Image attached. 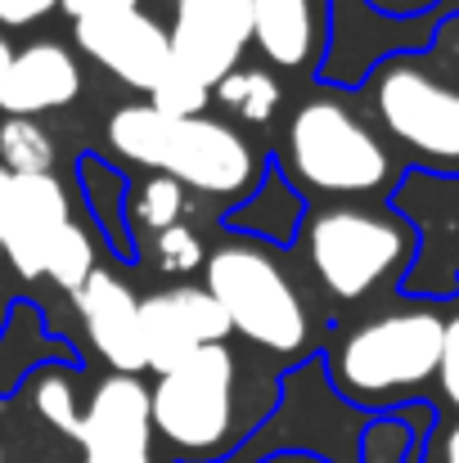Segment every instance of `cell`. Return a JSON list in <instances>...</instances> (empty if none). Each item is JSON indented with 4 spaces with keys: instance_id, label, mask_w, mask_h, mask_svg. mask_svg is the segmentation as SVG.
Segmentation results:
<instances>
[{
    "instance_id": "4dcf8cb0",
    "label": "cell",
    "mask_w": 459,
    "mask_h": 463,
    "mask_svg": "<svg viewBox=\"0 0 459 463\" xmlns=\"http://www.w3.org/2000/svg\"><path fill=\"white\" fill-rule=\"evenodd\" d=\"M271 463H320V459H306V455H280V459H271Z\"/></svg>"
},
{
    "instance_id": "30bf717a",
    "label": "cell",
    "mask_w": 459,
    "mask_h": 463,
    "mask_svg": "<svg viewBox=\"0 0 459 463\" xmlns=\"http://www.w3.org/2000/svg\"><path fill=\"white\" fill-rule=\"evenodd\" d=\"M86 463H153V423H149V392L140 378L113 373L95 387L77 437Z\"/></svg>"
},
{
    "instance_id": "cb8c5ba5",
    "label": "cell",
    "mask_w": 459,
    "mask_h": 463,
    "mask_svg": "<svg viewBox=\"0 0 459 463\" xmlns=\"http://www.w3.org/2000/svg\"><path fill=\"white\" fill-rule=\"evenodd\" d=\"M406 428H397V423H383V428H374L369 432V446H365V463H401L406 459Z\"/></svg>"
},
{
    "instance_id": "e0dca14e",
    "label": "cell",
    "mask_w": 459,
    "mask_h": 463,
    "mask_svg": "<svg viewBox=\"0 0 459 463\" xmlns=\"http://www.w3.org/2000/svg\"><path fill=\"white\" fill-rule=\"evenodd\" d=\"M0 162L9 175H50L54 140L32 118H9L0 122Z\"/></svg>"
},
{
    "instance_id": "2e32d148",
    "label": "cell",
    "mask_w": 459,
    "mask_h": 463,
    "mask_svg": "<svg viewBox=\"0 0 459 463\" xmlns=\"http://www.w3.org/2000/svg\"><path fill=\"white\" fill-rule=\"evenodd\" d=\"M216 99L239 118V122H271L275 109H280V81L266 72V68H234L230 77L216 81Z\"/></svg>"
},
{
    "instance_id": "4316f807",
    "label": "cell",
    "mask_w": 459,
    "mask_h": 463,
    "mask_svg": "<svg viewBox=\"0 0 459 463\" xmlns=\"http://www.w3.org/2000/svg\"><path fill=\"white\" fill-rule=\"evenodd\" d=\"M428 463H459V423L437 432V441H433V450H428Z\"/></svg>"
},
{
    "instance_id": "ffe728a7",
    "label": "cell",
    "mask_w": 459,
    "mask_h": 463,
    "mask_svg": "<svg viewBox=\"0 0 459 463\" xmlns=\"http://www.w3.org/2000/svg\"><path fill=\"white\" fill-rule=\"evenodd\" d=\"M207 99H212V90L176 63H167V72L149 90V109H158L162 118H198L207 109Z\"/></svg>"
},
{
    "instance_id": "3957f363",
    "label": "cell",
    "mask_w": 459,
    "mask_h": 463,
    "mask_svg": "<svg viewBox=\"0 0 459 463\" xmlns=\"http://www.w3.org/2000/svg\"><path fill=\"white\" fill-rule=\"evenodd\" d=\"M239 419V364L225 342L203 346L171 373H158L149 392L153 432L180 455H216L234 441Z\"/></svg>"
},
{
    "instance_id": "52a82bcc",
    "label": "cell",
    "mask_w": 459,
    "mask_h": 463,
    "mask_svg": "<svg viewBox=\"0 0 459 463\" xmlns=\"http://www.w3.org/2000/svg\"><path fill=\"white\" fill-rule=\"evenodd\" d=\"M374 113L383 131L424 162L459 166V81L419 63L392 59L374 72Z\"/></svg>"
},
{
    "instance_id": "9a60e30c",
    "label": "cell",
    "mask_w": 459,
    "mask_h": 463,
    "mask_svg": "<svg viewBox=\"0 0 459 463\" xmlns=\"http://www.w3.org/2000/svg\"><path fill=\"white\" fill-rule=\"evenodd\" d=\"M253 9V41L280 68H306L320 50L324 9L320 0H248Z\"/></svg>"
},
{
    "instance_id": "9c48e42d",
    "label": "cell",
    "mask_w": 459,
    "mask_h": 463,
    "mask_svg": "<svg viewBox=\"0 0 459 463\" xmlns=\"http://www.w3.org/2000/svg\"><path fill=\"white\" fill-rule=\"evenodd\" d=\"M140 337H145V369L171 373L203 346H216L230 337L225 310L212 302L207 288H162L140 302Z\"/></svg>"
},
{
    "instance_id": "6da1fadb",
    "label": "cell",
    "mask_w": 459,
    "mask_h": 463,
    "mask_svg": "<svg viewBox=\"0 0 459 463\" xmlns=\"http://www.w3.org/2000/svg\"><path fill=\"white\" fill-rule=\"evenodd\" d=\"M109 145L198 194H239L257 180V154L216 118H162L149 104H127L109 122Z\"/></svg>"
},
{
    "instance_id": "5bb4252c",
    "label": "cell",
    "mask_w": 459,
    "mask_h": 463,
    "mask_svg": "<svg viewBox=\"0 0 459 463\" xmlns=\"http://www.w3.org/2000/svg\"><path fill=\"white\" fill-rule=\"evenodd\" d=\"M81 95V68L68 45L36 41L14 54L5 81H0V109L9 118H36L50 109H63Z\"/></svg>"
},
{
    "instance_id": "7a4b0ae2",
    "label": "cell",
    "mask_w": 459,
    "mask_h": 463,
    "mask_svg": "<svg viewBox=\"0 0 459 463\" xmlns=\"http://www.w3.org/2000/svg\"><path fill=\"white\" fill-rule=\"evenodd\" d=\"M442 333L446 319L437 310H387L342 337V346L333 351V383L351 401H387L410 387H424L437 373Z\"/></svg>"
},
{
    "instance_id": "7c38bea8",
    "label": "cell",
    "mask_w": 459,
    "mask_h": 463,
    "mask_svg": "<svg viewBox=\"0 0 459 463\" xmlns=\"http://www.w3.org/2000/svg\"><path fill=\"white\" fill-rule=\"evenodd\" d=\"M77 45H81L95 63H104L122 86L145 90V95L158 86V77H162L167 63H171L167 27H162L158 18H149V14H140V9L77 23Z\"/></svg>"
},
{
    "instance_id": "1f68e13d",
    "label": "cell",
    "mask_w": 459,
    "mask_h": 463,
    "mask_svg": "<svg viewBox=\"0 0 459 463\" xmlns=\"http://www.w3.org/2000/svg\"><path fill=\"white\" fill-rule=\"evenodd\" d=\"M0 463H5V450H0Z\"/></svg>"
},
{
    "instance_id": "ba28073f",
    "label": "cell",
    "mask_w": 459,
    "mask_h": 463,
    "mask_svg": "<svg viewBox=\"0 0 459 463\" xmlns=\"http://www.w3.org/2000/svg\"><path fill=\"white\" fill-rule=\"evenodd\" d=\"M253 41V9L248 0H176V23L167 32L171 63L216 90L230 77Z\"/></svg>"
},
{
    "instance_id": "8fae6325",
    "label": "cell",
    "mask_w": 459,
    "mask_h": 463,
    "mask_svg": "<svg viewBox=\"0 0 459 463\" xmlns=\"http://www.w3.org/2000/svg\"><path fill=\"white\" fill-rule=\"evenodd\" d=\"M68 225H72L68 189L54 175H9L0 257H9L23 279H41L45 275V257H50L54 239Z\"/></svg>"
},
{
    "instance_id": "5b68a950",
    "label": "cell",
    "mask_w": 459,
    "mask_h": 463,
    "mask_svg": "<svg viewBox=\"0 0 459 463\" xmlns=\"http://www.w3.org/2000/svg\"><path fill=\"white\" fill-rule=\"evenodd\" d=\"M410 252V230L369 207H324L306 225V261L338 302H360L383 288Z\"/></svg>"
},
{
    "instance_id": "4fadbf2b",
    "label": "cell",
    "mask_w": 459,
    "mask_h": 463,
    "mask_svg": "<svg viewBox=\"0 0 459 463\" xmlns=\"http://www.w3.org/2000/svg\"><path fill=\"white\" fill-rule=\"evenodd\" d=\"M77 315L86 324L91 346L127 378L145 369V337H140V298L109 270H95L77 293Z\"/></svg>"
},
{
    "instance_id": "d4e9b609",
    "label": "cell",
    "mask_w": 459,
    "mask_h": 463,
    "mask_svg": "<svg viewBox=\"0 0 459 463\" xmlns=\"http://www.w3.org/2000/svg\"><path fill=\"white\" fill-rule=\"evenodd\" d=\"M59 9H63L72 23H91V18L131 14V9H140V0H59Z\"/></svg>"
},
{
    "instance_id": "ac0fdd59",
    "label": "cell",
    "mask_w": 459,
    "mask_h": 463,
    "mask_svg": "<svg viewBox=\"0 0 459 463\" xmlns=\"http://www.w3.org/2000/svg\"><path fill=\"white\" fill-rule=\"evenodd\" d=\"M95 270H100V266H95V243H91V234L72 221V225L54 239V248H50V257H45V275H50L63 293H77Z\"/></svg>"
},
{
    "instance_id": "484cf974",
    "label": "cell",
    "mask_w": 459,
    "mask_h": 463,
    "mask_svg": "<svg viewBox=\"0 0 459 463\" xmlns=\"http://www.w3.org/2000/svg\"><path fill=\"white\" fill-rule=\"evenodd\" d=\"M50 9H59V0H0V23L5 27H27V23L45 18Z\"/></svg>"
},
{
    "instance_id": "603a6c76",
    "label": "cell",
    "mask_w": 459,
    "mask_h": 463,
    "mask_svg": "<svg viewBox=\"0 0 459 463\" xmlns=\"http://www.w3.org/2000/svg\"><path fill=\"white\" fill-rule=\"evenodd\" d=\"M437 387L446 396V405L459 414V315L446 319V333H442V360H437Z\"/></svg>"
},
{
    "instance_id": "f546056e",
    "label": "cell",
    "mask_w": 459,
    "mask_h": 463,
    "mask_svg": "<svg viewBox=\"0 0 459 463\" xmlns=\"http://www.w3.org/2000/svg\"><path fill=\"white\" fill-rule=\"evenodd\" d=\"M9 63H14V50H9V41L0 36V81H5V72H9Z\"/></svg>"
},
{
    "instance_id": "277c9868",
    "label": "cell",
    "mask_w": 459,
    "mask_h": 463,
    "mask_svg": "<svg viewBox=\"0 0 459 463\" xmlns=\"http://www.w3.org/2000/svg\"><path fill=\"white\" fill-rule=\"evenodd\" d=\"M203 270H207L212 302L230 319V333H244L248 342L266 351H284V355L306 346L311 337L306 302L298 298L293 279L262 248L225 243L203 261Z\"/></svg>"
},
{
    "instance_id": "7402d4cb",
    "label": "cell",
    "mask_w": 459,
    "mask_h": 463,
    "mask_svg": "<svg viewBox=\"0 0 459 463\" xmlns=\"http://www.w3.org/2000/svg\"><path fill=\"white\" fill-rule=\"evenodd\" d=\"M153 252H158V266H162L167 275H189V270H198V266L207 261L203 239H198L189 225H171V230L153 234Z\"/></svg>"
},
{
    "instance_id": "44dd1931",
    "label": "cell",
    "mask_w": 459,
    "mask_h": 463,
    "mask_svg": "<svg viewBox=\"0 0 459 463\" xmlns=\"http://www.w3.org/2000/svg\"><path fill=\"white\" fill-rule=\"evenodd\" d=\"M36 414L59 428L63 437H77V423H81V410H77V396H72V383L59 378V373H45L36 383Z\"/></svg>"
},
{
    "instance_id": "8992f818",
    "label": "cell",
    "mask_w": 459,
    "mask_h": 463,
    "mask_svg": "<svg viewBox=\"0 0 459 463\" xmlns=\"http://www.w3.org/2000/svg\"><path fill=\"white\" fill-rule=\"evenodd\" d=\"M289 171L315 194H374L392 175L383 140L338 99H311L289 122Z\"/></svg>"
},
{
    "instance_id": "f1b7e54d",
    "label": "cell",
    "mask_w": 459,
    "mask_h": 463,
    "mask_svg": "<svg viewBox=\"0 0 459 463\" xmlns=\"http://www.w3.org/2000/svg\"><path fill=\"white\" fill-rule=\"evenodd\" d=\"M5 203H9V171L0 166V230H5Z\"/></svg>"
},
{
    "instance_id": "d6986e66",
    "label": "cell",
    "mask_w": 459,
    "mask_h": 463,
    "mask_svg": "<svg viewBox=\"0 0 459 463\" xmlns=\"http://www.w3.org/2000/svg\"><path fill=\"white\" fill-rule=\"evenodd\" d=\"M180 216H185V189L167 175H153L131 194V225L136 230L162 234V230L180 225Z\"/></svg>"
},
{
    "instance_id": "83f0119b",
    "label": "cell",
    "mask_w": 459,
    "mask_h": 463,
    "mask_svg": "<svg viewBox=\"0 0 459 463\" xmlns=\"http://www.w3.org/2000/svg\"><path fill=\"white\" fill-rule=\"evenodd\" d=\"M383 9H397V14H410V9H424L428 0H378Z\"/></svg>"
}]
</instances>
